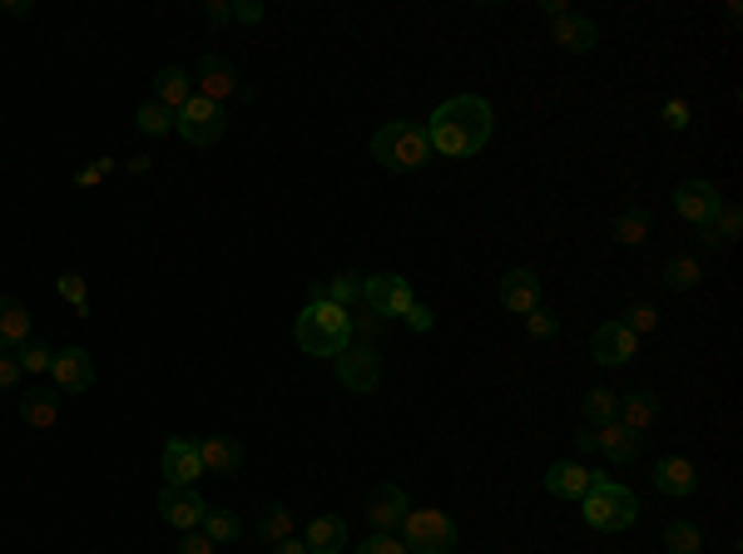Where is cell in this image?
I'll use <instances>...</instances> for the list:
<instances>
[{"instance_id": "obj_1", "label": "cell", "mask_w": 743, "mask_h": 554, "mask_svg": "<svg viewBox=\"0 0 743 554\" xmlns=\"http://www.w3.org/2000/svg\"><path fill=\"white\" fill-rule=\"evenodd\" d=\"M491 134H495V109H491V99H481V95H451L426 119L431 154H441V158L481 154V148L491 144Z\"/></svg>"}, {"instance_id": "obj_2", "label": "cell", "mask_w": 743, "mask_h": 554, "mask_svg": "<svg viewBox=\"0 0 743 554\" xmlns=\"http://www.w3.org/2000/svg\"><path fill=\"white\" fill-rule=\"evenodd\" d=\"M293 336L307 356H337L352 346V312L332 302H307L293 322Z\"/></svg>"}, {"instance_id": "obj_3", "label": "cell", "mask_w": 743, "mask_h": 554, "mask_svg": "<svg viewBox=\"0 0 743 554\" xmlns=\"http://www.w3.org/2000/svg\"><path fill=\"white\" fill-rule=\"evenodd\" d=\"M372 158L392 174H416V168L431 164V138H426V124H412V119H396V124H382L372 134Z\"/></svg>"}, {"instance_id": "obj_4", "label": "cell", "mask_w": 743, "mask_h": 554, "mask_svg": "<svg viewBox=\"0 0 743 554\" xmlns=\"http://www.w3.org/2000/svg\"><path fill=\"white\" fill-rule=\"evenodd\" d=\"M580 505H584V524L600 534H620L640 520V495L620 480H604V475L580 495Z\"/></svg>"}, {"instance_id": "obj_5", "label": "cell", "mask_w": 743, "mask_h": 554, "mask_svg": "<svg viewBox=\"0 0 743 554\" xmlns=\"http://www.w3.org/2000/svg\"><path fill=\"white\" fill-rule=\"evenodd\" d=\"M396 540L406 554H451L456 550V520L446 510H406Z\"/></svg>"}, {"instance_id": "obj_6", "label": "cell", "mask_w": 743, "mask_h": 554, "mask_svg": "<svg viewBox=\"0 0 743 554\" xmlns=\"http://www.w3.org/2000/svg\"><path fill=\"white\" fill-rule=\"evenodd\" d=\"M719 208H723L719 188L703 184V178H684V184L674 188V213L699 228V243H709V247L719 243V237H713V213H719Z\"/></svg>"}, {"instance_id": "obj_7", "label": "cell", "mask_w": 743, "mask_h": 554, "mask_svg": "<svg viewBox=\"0 0 743 554\" xmlns=\"http://www.w3.org/2000/svg\"><path fill=\"white\" fill-rule=\"evenodd\" d=\"M174 129L184 134V144L208 148V144H218V138L228 134V114H223V104H214V99L194 95V99H188V104L174 114Z\"/></svg>"}, {"instance_id": "obj_8", "label": "cell", "mask_w": 743, "mask_h": 554, "mask_svg": "<svg viewBox=\"0 0 743 554\" xmlns=\"http://www.w3.org/2000/svg\"><path fill=\"white\" fill-rule=\"evenodd\" d=\"M332 362H337V381H342L347 391L372 396L376 386H382V352H376L372 342H352L347 352H337Z\"/></svg>"}, {"instance_id": "obj_9", "label": "cell", "mask_w": 743, "mask_h": 554, "mask_svg": "<svg viewBox=\"0 0 743 554\" xmlns=\"http://www.w3.org/2000/svg\"><path fill=\"white\" fill-rule=\"evenodd\" d=\"M412 302H416V292H412V282H406L402 273H372V277H362V307L372 317H382V322L402 317Z\"/></svg>"}, {"instance_id": "obj_10", "label": "cell", "mask_w": 743, "mask_h": 554, "mask_svg": "<svg viewBox=\"0 0 743 554\" xmlns=\"http://www.w3.org/2000/svg\"><path fill=\"white\" fill-rule=\"evenodd\" d=\"M208 514V500L198 495V485H164L159 490V520L168 524V530H198Z\"/></svg>"}, {"instance_id": "obj_11", "label": "cell", "mask_w": 743, "mask_h": 554, "mask_svg": "<svg viewBox=\"0 0 743 554\" xmlns=\"http://www.w3.org/2000/svg\"><path fill=\"white\" fill-rule=\"evenodd\" d=\"M50 381L59 396H85L95 386V356L85 346H59L55 362H50Z\"/></svg>"}, {"instance_id": "obj_12", "label": "cell", "mask_w": 743, "mask_h": 554, "mask_svg": "<svg viewBox=\"0 0 743 554\" xmlns=\"http://www.w3.org/2000/svg\"><path fill=\"white\" fill-rule=\"evenodd\" d=\"M362 510H367V524H372L376 534H396L402 530V520H406V510H412V500H406L402 485L386 480V485H376V490L367 495Z\"/></svg>"}, {"instance_id": "obj_13", "label": "cell", "mask_w": 743, "mask_h": 554, "mask_svg": "<svg viewBox=\"0 0 743 554\" xmlns=\"http://www.w3.org/2000/svg\"><path fill=\"white\" fill-rule=\"evenodd\" d=\"M159 475H164V485H198V475H204L198 445L184 441V435H168L164 455H159Z\"/></svg>"}, {"instance_id": "obj_14", "label": "cell", "mask_w": 743, "mask_h": 554, "mask_svg": "<svg viewBox=\"0 0 743 554\" xmlns=\"http://www.w3.org/2000/svg\"><path fill=\"white\" fill-rule=\"evenodd\" d=\"M495 297H501L505 312L525 317V312H535V307H540V277H535L531 267H511V273L501 277V287H495Z\"/></svg>"}, {"instance_id": "obj_15", "label": "cell", "mask_w": 743, "mask_h": 554, "mask_svg": "<svg viewBox=\"0 0 743 554\" xmlns=\"http://www.w3.org/2000/svg\"><path fill=\"white\" fill-rule=\"evenodd\" d=\"M634 346H640V336H634L630 326H620V317L604 322V326H594V336H590V352H594V362L600 366H624L634 356Z\"/></svg>"}, {"instance_id": "obj_16", "label": "cell", "mask_w": 743, "mask_h": 554, "mask_svg": "<svg viewBox=\"0 0 743 554\" xmlns=\"http://www.w3.org/2000/svg\"><path fill=\"white\" fill-rule=\"evenodd\" d=\"M594 451H600L610 465H634L644 455V435L630 431V425H620V421H610V425L594 431Z\"/></svg>"}, {"instance_id": "obj_17", "label": "cell", "mask_w": 743, "mask_h": 554, "mask_svg": "<svg viewBox=\"0 0 743 554\" xmlns=\"http://www.w3.org/2000/svg\"><path fill=\"white\" fill-rule=\"evenodd\" d=\"M194 95H204V99H214V104H223L228 95H238V69L228 65L223 55H204L198 59V75H194Z\"/></svg>"}, {"instance_id": "obj_18", "label": "cell", "mask_w": 743, "mask_h": 554, "mask_svg": "<svg viewBox=\"0 0 743 554\" xmlns=\"http://www.w3.org/2000/svg\"><path fill=\"white\" fill-rule=\"evenodd\" d=\"M594 480H600V475H594L584 461H555L550 470H545V490H550L555 500H580Z\"/></svg>"}, {"instance_id": "obj_19", "label": "cell", "mask_w": 743, "mask_h": 554, "mask_svg": "<svg viewBox=\"0 0 743 554\" xmlns=\"http://www.w3.org/2000/svg\"><path fill=\"white\" fill-rule=\"evenodd\" d=\"M654 490L674 495V500L693 495L699 490V470H693V461H684V455H664V461H654Z\"/></svg>"}, {"instance_id": "obj_20", "label": "cell", "mask_w": 743, "mask_h": 554, "mask_svg": "<svg viewBox=\"0 0 743 554\" xmlns=\"http://www.w3.org/2000/svg\"><path fill=\"white\" fill-rule=\"evenodd\" d=\"M194 99V75H188L184 65H164L154 75V104H164L168 114H178V109Z\"/></svg>"}, {"instance_id": "obj_21", "label": "cell", "mask_w": 743, "mask_h": 554, "mask_svg": "<svg viewBox=\"0 0 743 554\" xmlns=\"http://www.w3.org/2000/svg\"><path fill=\"white\" fill-rule=\"evenodd\" d=\"M30 342V312L20 297H0V356H15Z\"/></svg>"}, {"instance_id": "obj_22", "label": "cell", "mask_w": 743, "mask_h": 554, "mask_svg": "<svg viewBox=\"0 0 743 554\" xmlns=\"http://www.w3.org/2000/svg\"><path fill=\"white\" fill-rule=\"evenodd\" d=\"M303 544H307V554H342L347 550V520L342 514H313Z\"/></svg>"}, {"instance_id": "obj_23", "label": "cell", "mask_w": 743, "mask_h": 554, "mask_svg": "<svg viewBox=\"0 0 743 554\" xmlns=\"http://www.w3.org/2000/svg\"><path fill=\"white\" fill-rule=\"evenodd\" d=\"M307 302H332V307H347V312H352V307L362 302V277H357V273L323 277V282L307 287Z\"/></svg>"}, {"instance_id": "obj_24", "label": "cell", "mask_w": 743, "mask_h": 554, "mask_svg": "<svg viewBox=\"0 0 743 554\" xmlns=\"http://www.w3.org/2000/svg\"><path fill=\"white\" fill-rule=\"evenodd\" d=\"M555 45L560 49H570V55H584V49H594L600 45V25H594L590 15H560L555 20Z\"/></svg>"}, {"instance_id": "obj_25", "label": "cell", "mask_w": 743, "mask_h": 554, "mask_svg": "<svg viewBox=\"0 0 743 554\" xmlns=\"http://www.w3.org/2000/svg\"><path fill=\"white\" fill-rule=\"evenodd\" d=\"M20 421L30 425V431H50V425L59 421V391H45V386H35V391H25L15 401Z\"/></svg>"}, {"instance_id": "obj_26", "label": "cell", "mask_w": 743, "mask_h": 554, "mask_svg": "<svg viewBox=\"0 0 743 554\" xmlns=\"http://www.w3.org/2000/svg\"><path fill=\"white\" fill-rule=\"evenodd\" d=\"M198 455H204L208 475H238V465H243V445L228 441V435H204V441H198Z\"/></svg>"}, {"instance_id": "obj_27", "label": "cell", "mask_w": 743, "mask_h": 554, "mask_svg": "<svg viewBox=\"0 0 743 554\" xmlns=\"http://www.w3.org/2000/svg\"><path fill=\"white\" fill-rule=\"evenodd\" d=\"M659 421V396L649 391V386H640V391H630L620 401V425H630V431H649V425Z\"/></svg>"}, {"instance_id": "obj_28", "label": "cell", "mask_w": 743, "mask_h": 554, "mask_svg": "<svg viewBox=\"0 0 743 554\" xmlns=\"http://www.w3.org/2000/svg\"><path fill=\"white\" fill-rule=\"evenodd\" d=\"M649 228H654V218L644 213V208H624L620 218H614V243H624V247H640V243H649Z\"/></svg>"}, {"instance_id": "obj_29", "label": "cell", "mask_w": 743, "mask_h": 554, "mask_svg": "<svg viewBox=\"0 0 743 554\" xmlns=\"http://www.w3.org/2000/svg\"><path fill=\"white\" fill-rule=\"evenodd\" d=\"M610 421H620V396L610 391V386H594V391H584V425H610Z\"/></svg>"}, {"instance_id": "obj_30", "label": "cell", "mask_w": 743, "mask_h": 554, "mask_svg": "<svg viewBox=\"0 0 743 554\" xmlns=\"http://www.w3.org/2000/svg\"><path fill=\"white\" fill-rule=\"evenodd\" d=\"M699 277H703V267H699V257H689V253L664 263V287H669V292H689V287H699Z\"/></svg>"}, {"instance_id": "obj_31", "label": "cell", "mask_w": 743, "mask_h": 554, "mask_svg": "<svg viewBox=\"0 0 743 554\" xmlns=\"http://www.w3.org/2000/svg\"><path fill=\"white\" fill-rule=\"evenodd\" d=\"M258 540L263 544L293 540V514H287V505H267V510L258 514Z\"/></svg>"}, {"instance_id": "obj_32", "label": "cell", "mask_w": 743, "mask_h": 554, "mask_svg": "<svg viewBox=\"0 0 743 554\" xmlns=\"http://www.w3.org/2000/svg\"><path fill=\"white\" fill-rule=\"evenodd\" d=\"M134 129L139 134H149V138H164L168 129H174V114H168L164 104H154V99H144V104L134 109Z\"/></svg>"}, {"instance_id": "obj_33", "label": "cell", "mask_w": 743, "mask_h": 554, "mask_svg": "<svg viewBox=\"0 0 743 554\" xmlns=\"http://www.w3.org/2000/svg\"><path fill=\"white\" fill-rule=\"evenodd\" d=\"M198 530H204L214 544H233L238 540V514L233 510H214V505H208V514H204Z\"/></svg>"}, {"instance_id": "obj_34", "label": "cell", "mask_w": 743, "mask_h": 554, "mask_svg": "<svg viewBox=\"0 0 743 554\" xmlns=\"http://www.w3.org/2000/svg\"><path fill=\"white\" fill-rule=\"evenodd\" d=\"M664 550H669V554H699L703 550V534L693 530L689 520H674L669 530H664Z\"/></svg>"}, {"instance_id": "obj_35", "label": "cell", "mask_w": 743, "mask_h": 554, "mask_svg": "<svg viewBox=\"0 0 743 554\" xmlns=\"http://www.w3.org/2000/svg\"><path fill=\"white\" fill-rule=\"evenodd\" d=\"M15 362H20V372L45 376V372H50V362H55V346H50V342H35V336H30V342L15 352Z\"/></svg>"}, {"instance_id": "obj_36", "label": "cell", "mask_w": 743, "mask_h": 554, "mask_svg": "<svg viewBox=\"0 0 743 554\" xmlns=\"http://www.w3.org/2000/svg\"><path fill=\"white\" fill-rule=\"evenodd\" d=\"M55 287H59V297H65L79 317H89V287H85V277H79V273H59Z\"/></svg>"}, {"instance_id": "obj_37", "label": "cell", "mask_w": 743, "mask_h": 554, "mask_svg": "<svg viewBox=\"0 0 743 554\" xmlns=\"http://www.w3.org/2000/svg\"><path fill=\"white\" fill-rule=\"evenodd\" d=\"M620 326H630L634 336H644V332H654V326H659V312H654V302H634V307H624Z\"/></svg>"}, {"instance_id": "obj_38", "label": "cell", "mask_w": 743, "mask_h": 554, "mask_svg": "<svg viewBox=\"0 0 743 554\" xmlns=\"http://www.w3.org/2000/svg\"><path fill=\"white\" fill-rule=\"evenodd\" d=\"M525 332H531L535 342H550V336L560 332V317L545 312V307H535V312H525Z\"/></svg>"}, {"instance_id": "obj_39", "label": "cell", "mask_w": 743, "mask_h": 554, "mask_svg": "<svg viewBox=\"0 0 743 554\" xmlns=\"http://www.w3.org/2000/svg\"><path fill=\"white\" fill-rule=\"evenodd\" d=\"M739 228H743V213H739V208L723 203L719 213H713V237H719V243H733V237H739Z\"/></svg>"}, {"instance_id": "obj_40", "label": "cell", "mask_w": 743, "mask_h": 554, "mask_svg": "<svg viewBox=\"0 0 743 554\" xmlns=\"http://www.w3.org/2000/svg\"><path fill=\"white\" fill-rule=\"evenodd\" d=\"M114 164H119V158H95L89 168H79V174H75V188H95V184H105V178L114 174Z\"/></svg>"}, {"instance_id": "obj_41", "label": "cell", "mask_w": 743, "mask_h": 554, "mask_svg": "<svg viewBox=\"0 0 743 554\" xmlns=\"http://www.w3.org/2000/svg\"><path fill=\"white\" fill-rule=\"evenodd\" d=\"M357 554H406V544L396 534H372V540L357 544Z\"/></svg>"}, {"instance_id": "obj_42", "label": "cell", "mask_w": 743, "mask_h": 554, "mask_svg": "<svg viewBox=\"0 0 743 554\" xmlns=\"http://www.w3.org/2000/svg\"><path fill=\"white\" fill-rule=\"evenodd\" d=\"M402 322L412 326V332H431V326H436V312H431L426 302H412V307L402 312Z\"/></svg>"}, {"instance_id": "obj_43", "label": "cell", "mask_w": 743, "mask_h": 554, "mask_svg": "<svg viewBox=\"0 0 743 554\" xmlns=\"http://www.w3.org/2000/svg\"><path fill=\"white\" fill-rule=\"evenodd\" d=\"M214 550H218V544L208 540L204 530H184V534H178V554H214Z\"/></svg>"}, {"instance_id": "obj_44", "label": "cell", "mask_w": 743, "mask_h": 554, "mask_svg": "<svg viewBox=\"0 0 743 554\" xmlns=\"http://www.w3.org/2000/svg\"><path fill=\"white\" fill-rule=\"evenodd\" d=\"M664 124L674 129V134H679V129H689V104H684V99H664Z\"/></svg>"}, {"instance_id": "obj_45", "label": "cell", "mask_w": 743, "mask_h": 554, "mask_svg": "<svg viewBox=\"0 0 743 554\" xmlns=\"http://www.w3.org/2000/svg\"><path fill=\"white\" fill-rule=\"evenodd\" d=\"M20 376H25V372H20V362H15V356H0V391H15V381H20Z\"/></svg>"}, {"instance_id": "obj_46", "label": "cell", "mask_w": 743, "mask_h": 554, "mask_svg": "<svg viewBox=\"0 0 743 554\" xmlns=\"http://www.w3.org/2000/svg\"><path fill=\"white\" fill-rule=\"evenodd\" d=\"M204 20L208 25H228V20H233V5H223V0H204Z\"/></svg>"}, {"instance_id": "obj_47", "label": "cell", "mask_w": 743, "mask_h": 554, "mask_svg": "<svg viewBox=\"0 0 743 554\" xmlns=\"http://www.w3.org/2000/svg\"><path fill=\"white\" fill-rule=\"evenodd\" d=\"M233 20H243V25H258V20H263V5H258V0H233Z\"/></svg>"}, {"instance_id": "obj_48", "label": "cell", "mask_w": 743, "mask_h": 554, "mask_svg": "<svg viewBox=\"0 0 743 554\" xmlns=\"http://www.w3.org/2000/svg\"><path fill=\"white\" fill-rule=\"evenodd\" d=\"M590 451H594V425H580V431H575V461Z\"/></svg>"}, {"instance_id": "obj_49", "label": "cell", "mask_w": 743, "mask_h": 554, "mask_svg": "<svg viewBox=\"0 0 743 554\" xmlns=\"http://www.w3.org/2000/svg\"><path fill=\"white\" fill-rule=\"evenodd\" d=\"M540 10H545V15H550V20L570 15V5H565V0H540Z\"/></svg>"}, {"instance_id": "obj_50", "label": "cell", "mask_w": 743, "mask_h": 554, "mask_svg": "<svg viewBox=\"0 0 743 554\" xmlns=\"http://www.w3.org/2000/svg\"><path fill=\"white\" fill-rule=\"evenodd\" d=\"M273 554H307V544L303 540H283V544H273Z\"/></svg>"}, {"instance_id": "obj_51", "label": "cell", "mask_w": 743, "mask_h": 554, "mask_svg": "<svg viewBox=\"0 0 743 554\" xmlns=\"http://www.w3.org/2000/svg\"><path fill=\"white\" fill-rule=\"evenodd\" d=\"M0 10H6V15H30V5H25V0H6V5H0Z\"/></svg>"}]
</instances>
